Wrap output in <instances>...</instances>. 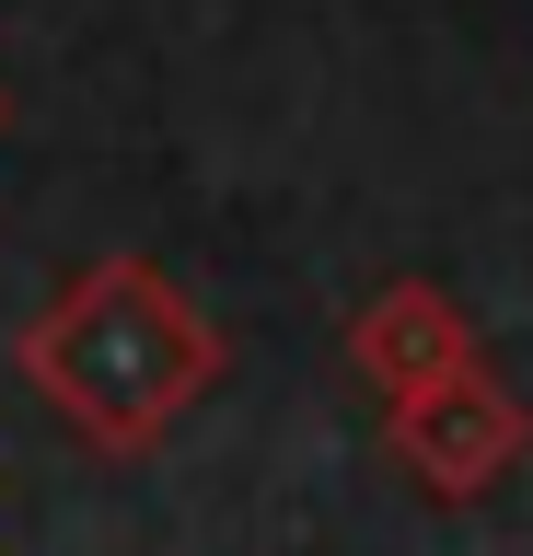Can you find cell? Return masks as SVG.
<instances>
[{"instance_id":"6da1fadb","label":"cell","mask_w":533,"mask_h":556,"mask_svg":"<svg viewBox=\"0 0 533 556\" xmlns=\"http://www.w3.org/2000/svg\"><path fill=\"white\" fill-rule=\"evenodd\" d=\"M36 371H47V394H59L93 441H151V429L198 394L210 337H198V325H175L140 278H116V290L71 302V313L36 337Z\"/></svg>"}]
</instances>
